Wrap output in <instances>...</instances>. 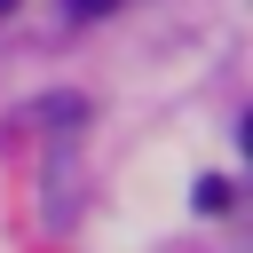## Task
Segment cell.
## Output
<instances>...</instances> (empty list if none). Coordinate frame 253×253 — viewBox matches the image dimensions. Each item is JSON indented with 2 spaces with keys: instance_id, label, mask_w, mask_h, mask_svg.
Masks as SVG:
<instances>
[{
  "instance_id": "1",
  "label": "cell",
  "mask_w": 253,
  "mask_h": 253,
  "mask_svg": "<svg viewBox=\"0 0 253 253\" xmlns=\"http://www.w3.org/2000/svg\"><path fill=\"white\" fill-rule=\"evenodd\" d=\"M221 206H229V182L206 174V182H198V213H221Z\"/></svg>"
},
{
  "instance_id": "2",
  "label": "cell",
  "mask_w": 253,
  "mask_h": 253,
  "mask_svg": "<svg viewBox=\"0 0 253 253\" xmlns=\"http://www.w3.org/2000/svg\"><path fill=\"white\" fill-rule=\"evenodd\" d=\"M63 8H71V16H79V24H95V16H111V8H119V0H63Z\"/></svg>"
},
{
  "instance_id": "3",
  "label": "cell",
  "mask_w": 253,
  "mask_h": 253,
  "mask_svg": "<svg viewBox=\"0 0 253 253\" xmlns=\"http://www.w3.org/2000/svg\"><path fill=\"white\" fill-rule=\"evenodd\" d=\"M8 8H16V0H0V16H8Z\"/></svg>"
}]
</instances>
